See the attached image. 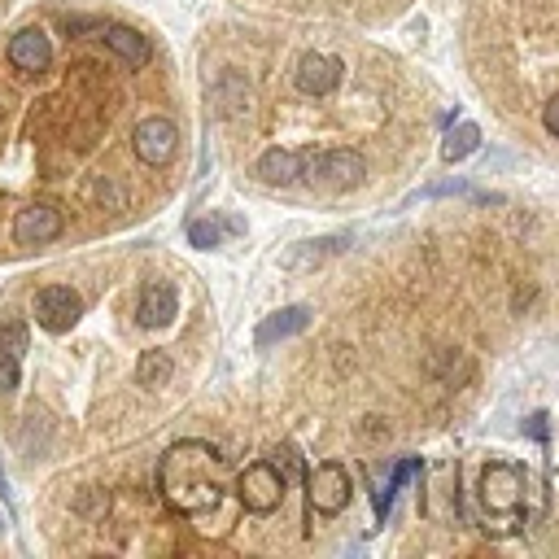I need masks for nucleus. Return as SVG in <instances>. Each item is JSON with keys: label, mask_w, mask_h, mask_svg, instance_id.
I'll return each instance as SVG.
<instances>
[{"label": "nucleus", "mask_w": 559, "mask_h": 559, "mask_svg": "<svg viewBox=\"0 0 559 559\" xmlns=\"http://www.w3.org/2000/svg\"><path fill=\"white\" fill-rule=\"evenodd\" d=\"M162 498L180 516H206L223 503V455L206 442H180L166 450L162 468Z\"/></svg>", "instance_id": "nucleus-1"}, {"label": "nucleus", "mask_w": 559, "mask_h": 559, "mask_svg": "<svg viewBox=\"0 0 559 559\" xmlns=\"http://www.w3.org/2000/svg\"><path fill=\"white\" fill-rule=\"evenodd\" d=\"M367 175L363 153L354 149H328V153H302V180L324 188H350Z\"/></svg>", "instance_id": "nucleus-2"}, {"label": "nucleus", "mask_w": 559, "mask_h": 559, "mask_svg": "<svg viewBox=\"0 0 559 559\" xmlns=\"http://www.w3.org/2000/svg\"><path fill=\"white\" fill-rule=\"evenodd\" d=\"M236 494H241V507L254 511V516H271L284 503V468H276L271 459L249 463L236 481Z\"/></svg>", "instance_id": "nucleus-3"}, {"label": "nucleus", "mask_w": 559, "mask_h": 559, "mask_svg": "<svg viewBox=\"0 0 559 559\" xmlns=\"http://www.w3.org/2000/svg\"><path fill=\"white\" fill-rule=\"evenodd\" d=\"M481 503L485 511H503V516L520 520V503H525V472L516 463H490L481 477Z\"/></svg>", "instance_id": "nucleus-4"}, {"label": "nucleus", "mask_w": 559, "mask_h": 559, "mask_svg": "<svg viewBox=\"0 0 559 559\" xmlns=\"http://www.w3.org/2000/svg\"><path fill=\"white\" fill-rule=\"evenodd\" d=\"M306 498H311V511H319V516H337V511H346V503H350L346 463H337V459L319 463L311 477H306Z\"/></svg>", "instance_id": "nucleus-5"}, {"label": "nucleus", "mask_w": 559, "mask_h": 559, "mask_svg": "<svg viewBox=\"0 0 559 559\" xmlns=\"http://www.w3.org/2000/svg\"><path fill=\"white\" fill-rule=\"evenodd\" d=\"M79 315H83V297L70 284H49V289L35 293V319H40V328L66 332V328H75Z\"/></svg>", "instance_id": "nucleus-6"}, {"label": "nucleus", "mask_w": 559, "mask_h": 559, "mask_svg": "<svg viewBox=\"0 0 559 559\" xmlns=\"http://www.w3.org/2000/svg\"><path fill=\"white\" fill-rule=\"evenodd\" d=\"M132 140H136V153L145 166H166L175 158V149H180V132H175L171 118H145Z\"/></svg>", "instance_id": "nucleus-7"}, {"label": "nucleus", "mask_w": 559, "mask_h": 559, "mask_svg": "<svg viewBox=\"0 0 559 559\" xmlns=\"http://www.w3.org/2000/svg\"><path fill=\"white\" fill-rule=\"evenodd\" d=\"M297 92H306V97H328L332 88L341 83V62L328 53H306L302 62H297Z\"/></svg>", "instance_id": "nucleus-8"}, {"label": "nucleus", "mask_w": 559, "mask_h": 559, "mask_svg": "<svg viewBox=\"0 0 559 559\" xmlns=\"http://www.w3.org/2000/svg\"><path fill=\"white\" fill-rule=\"evenodd\" d=\"M49 62H53V44L40 27H22L14 40H9V66L14 70L35 75V70H49Z\"/></svg>", "instance_id": "nucleus-9"}, {"label": "nucleus", "mask_w": 559, "mask_h": 559, "mask_svg": "<svg viewBox=\"0 0 559 559\" xmlns=\"http://www.w3.org/2000/svg\"><path fill=\"white\" fill-rule=\"evenodd\" d=\"M62 236V214H57L53 206H27L18 210L14 219V241L18 245H49Z\"/></svg>", "instance_id": "nucleus-10"}, {"label": "nucleus", "mask_w": 559, "mask_h": 559, "mask_svg": "<svg viewBox=\"0 0 559 559\" xmlns=\"http://www.w3.org/2000/svg\"><path fill=\"white\" fill-rule=\"evenodd\" d=\"M180 311V293H175V284L166 280H153L140 289V302H136V315L145 328H166Z\"/></svg>", "instance_id": "nucleus-11"}, {"label": "nucleus", "mask_w": 559, "mask_h": 559, "mask_svg": "<svg viewBox=\"0 0 559 559\" xmlns=\"http://www.w3.org/2000/svg\"><path fill=\"white\" fill-rule=\"evenodd\" d=\"M210 105L219 118H236L249 110V79L241 70H219V79L210 83Z\"/></svg>", "instance_id": "nucleus-12"}, {"label": "nucleus", "mask_w": 559, "mask_h": 559, "mask_svg": "<svg viewBox=\"0 0 559 559\" xmlns=\"http://www.w3.org/2000/svg\"><path fill=\"white\" fill-rule=\"evenodd\" d=\"M22 354H27V324H5L0 328V394L18 389L22 376Z\"/></svg>", "instance_id": "nucleus-13"}, {"label": "nucleus", "mask_w": 559, "mask_h": 559, "mask_svg": "<svg viewBox=\"0 0 559 559\" xmlns=\"http://www.w3.org/2000/svg\"><path fill=\"white\" fill-rule=\"evenodd\" d=\"M306 324H311V306H284V311L267 315L263 324H258L254 341L258 346H276V341H289L297 332H306Z\"/></svg>", "instance_id": "nucleus-14"}, {"label": "nucleus", "mask_w": 559, "mask_h": 559, "mask_svg": "<svg viewBox=\"0 0 559 559\" xmlns=\"http://www.w3.org/2000/svg\"><path fill=\"white\" fill-rule=\"evenodd\" d=\"M258 180L263 184H297L302 180V153L293 149H267L263 158H258Z\"/></svg>", "instance_id": "nucleus-15"}, {"label": "nucleus", "mask_w": 559, "mask_h": 559, "mask_svg": "<svg viewBox=\"0 0 559 559\" xmlns=\"http://www.w3.org/2000/svg\"><path fill=\"white\" fill-rule=\"evenodd\" d=\"M101 40L110 44V49L123 57V62H132V66H145L149 62V40L140 31H132V27H101Z\"/></svg>", "instance_id": "nucleus-16"}, {"label": "nucleus", "mask_w": 559, "mask_h": 559, "mask_svg": "<svg viewBox=\"0 0 559 559\" xmlns=\"http://www.w3.org/2000/svg\"><path fill=\"white\" fill-rule=\"evenodd\" d=\"M171 376H175V363H171V354H166V350H145V354H140L136 380L145 389H162Z\"/></svg>", "instance_id": "nucleus-17"}, {"label": "nucleus", "mask_w": 559, "mask_h": 559, "mask_svg": "<svg viewBox=\"0 0 559 559\" xmlns=\"http://www.w3.org/2000/svg\"><path fill=\"white\" fill-rule=\"evenodd\" d=\"M415 472H420V459H402L398 468L389 472V481L376 490V516H380V520H389V511H394V494L402 490V481L415 477Z\"/></svg>", "instance_id": "nucleus-18"}, {"label": "nucleus", "mask_w": 559, "mask_h": 559, "mask_svg": "<svg viewBox=\"0 0 559 559\" xmlns=\"http://www.w3.org/2000/svg\"><path fill=\"white\" fill-rule=\"evenodd\" d=\"M477 145H481V127L477 123H463V127H455V132L442 140V158L446 162H463L468 153H477Z\"/></svg>", "instance_id": "nucleus-19"}, {"label": "nucleus", "mask_w": 559, "mask_h": 559, "mask_svg": "<svg viewBox=\"0 0 559 559\" xmlns=\"http://www.w3.org/2000/svg\"><path fill=\"white\" fill-rule=\"evenodd\" d=\"M350 236H328V241H311L306 249H297V254H289V267H306V263H319V258L337 254V249H346Z\"/></svg>", "instance_id": "nucleus-20"}, {"label": "nucleus", "mask_w": 559, "mask_h": 559, "mask_svg": "<svg viewBox=\"0 0 559 559\" xmlns=\"http://www.w3.org/2000/svg\"><path fill=\"white\" fill-rule=\"evenodd\" d=\"M219 241H223V223L219 219H193V223H188V245L214 249Z\"/></svg>", "instance_id": "nucleus-21"}, {"label": "nucleus", "mask_w": 559, "mask_h": 559, "mask_svg": "<svg viewBox=\"0 0 559 559\" xmlns=\"http://www.w3.org/2000/svg\"><path fill=\"white\" fill-rule=\"evenodd\" d=\"M542 127L559 140V97H555V101H546V110H542Z\"/></svg>", "instance_id": "nucleus-22"}, {"label": "nucleus", "mask_w": 559, "mask_h": 559, "mask_svg": "<svg viewBox=\"0 0 559 559\" xmlns=\"http://www.w3.org/2000/svg\"><path fill=\"white\" fill-rule=\"evenodd\" d=\"M442 193H468V184H463V180H446V184H433V188H424L420 197H442Z\"/></svg>", "instance_id": "nucleus-23"}, {"label": "nucleus", "mask_w": 559, "mask_h": 559, "mask_svg": "<svg viewBox=\"0 0 559 559\" xmlns=\"http://www.w3.org/2000/svg\"><path fill=\"white\" fill-rule=\"evenodd\" d=\"M529 437H533V442H546V415L542 411L529 415Z\"/></svg>", "instance_id": "nucleus-24"}, {"label": "nucleus", "mask_w": 559, "mask_h": 559, "mask_svg": "<svg viewBox=\"0 0 559 559\" xmlns=\"http://www.w3.org/2000/svg\"><path fill=\"white\" fill-rule=\"evenodd\" d=\"M0 498L9 503V481H5V468H0Z\"/></svg>", "instance_id": "nucleus-25"}, {"label": "nucleus", "mask_w": 559, "mask_h": 559, "mask_svg": "<svg viewBox=\"0 0 559 559\" xmlns=\"http://www.w3.org/2000/svg\"><path fill=\"white\" fill-rule=\"evenodd\" d=\"M0 529H5V520H0Z\"/></svg>", "instance_id": "nucleus-26"}]
</instances>
